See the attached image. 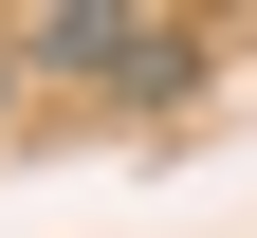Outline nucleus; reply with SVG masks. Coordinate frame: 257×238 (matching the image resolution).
Returning <instances> with one entry per match:
<instances>
[{
	"label": "nucleus",
	"mask_w": 257,
	"mask_h": 238,
	"mask_svg": "<svg viewBox=\"0 0 257 238\" xmlns=\"http://www.w3.org/2000/svg\"><path fill=\"white\" fill-rule=\"evenodd\" d=\"M0 92H19V37H0Z\"/></svg>",
	"instance_id": "2"
},
{
	"label": "nucleus",
	"mask_w": 257,
	"mask_h": 238,
	"mask_svg": "<svg viewBox=\"0 0 257 238\" xmlns=\"http://www.w3.org/2000/svg\"><path fill=\"white\" fill-rule=\"evenodd\" d=\"M19 55H37V74H92V92H128V110L202 74V37H184V19H110V0H55V19H19Z\"/></svg>",
	"instance_id": "1"
}]
</instances>
